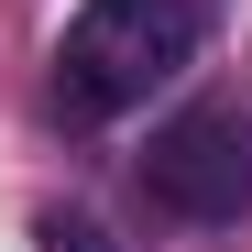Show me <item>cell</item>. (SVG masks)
Listing matches in <instances>:
<instances>
[{
    "mask_svg": "<svg viewBox=\"0 0 252 252\" xmlns=\"http://www.w3.org/2000/svg\"><path fill=\"white\" fill-rule=\"evenodd\" d=\"M208 0H77L55 44V110L66 121H121L143 110L176 66H197Z\"/></svg>",
    "mask_w": 252,
    "mask_h": 252,
    "instance_id": "1",
    "label": "cell"
},
{
    "mask_svg": "<svg viewBox=\"0 0 252 252\" xmlns=\"http://www.w3.org/2000/svg\"><path fill=\"white\" fill-rule=\"evenodd\" d=\"M143 187L176 208V220H197V230L252 220V121H241L230 99L176 110V121L154 132V154H143Z\"/></svg>",
    "mask_w": 252,
    "mask_h": 252,
    "instance_id": "2",
    "label": "cell"
},
{
    "mask_svg": "<svg viewBox=\"0 0 252 252\" xmlns=\"http://www.w3.org/2000/svg\"><path fill=\"white\" fill-rule=\"evenodd\" d=\"M33 241H44V252H121L88 208H44V220H33Z\"/></svg>",
    "mask_w": 252,
    "mask_h": 252,
    "instance_id": "3",
    "label": "cell"
}]
</instances>
